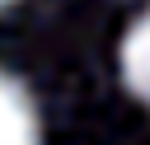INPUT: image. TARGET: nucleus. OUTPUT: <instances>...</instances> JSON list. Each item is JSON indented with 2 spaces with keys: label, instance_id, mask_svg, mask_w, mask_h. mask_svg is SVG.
I'll list each match as a JSON object with an SVG mask.
<instances>
[{
  "label": "nucleus",
  "instance_id": "nucleus-1",
  "mask_svg": "<svg viewBox=\"0 0 150 145\" xmlns=\"http://www.w3.org/2000/svg\"><path fill=\"white\" fill-rule=\"evenodd\" d=\"M42 126H38V108L28 98V89L0 70V145H38Z\"/></svg>",
  "mask_w": 150,
  "mask_h": 145
},
{
  "label": "nucleus",
  "instance_id": "nucleus-2",
  "mask_svg": "<svg viewBox=\"0 0 150 145\" xmlns=\"http://www.w3.org/2000/svg\"><path fill=\"white\" fill-rule=\"evenodd\" d=\"M122 75H127V89L150 108V9L131 23L122 42Z\"/></svg>",
  "mask_w": 150,
  "mask_h": 145
},
{
  "label": "nucleus",
  "instance_id": "nucleus-3",
  "mask_svg": "<svg viewBox=\"0 0 150 145\" xmlns=\"http://www.w3.org/2000/svg\"><path fill=\"white\" fill-rule=\"evenodd\" d=\"M0 5H9V0H0Z\"/></svg>",
  "mask_w": 150,
  "mask_h": 145
}]
</instances>
